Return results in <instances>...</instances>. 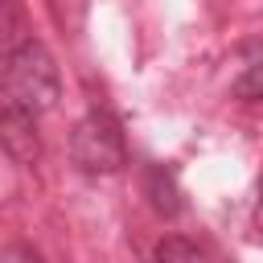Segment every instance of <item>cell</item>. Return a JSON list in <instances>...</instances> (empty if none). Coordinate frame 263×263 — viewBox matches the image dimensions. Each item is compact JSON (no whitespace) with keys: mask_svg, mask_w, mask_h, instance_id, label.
Segmentation results:
<instances>
[{"mask_svg":"<svg viewBox=\"0 0 263 263\" xmlns=\"http://www.w3.org/2000/svg\"><path fill=\"white\" fill-rule=\"evenodd\" d=\"M255 226H259V234H263V189H259V201H255Z\"/></svg>","mask_w":263,"mask_h":263,"instance_id":"8","label":"cell"},{"mask_svg":"<svg viewBox=\"0 0 263 263\" xmlns=\"http://www.w3.org/2000/svg\"><path fill=\"white\" fill-rule=\"evenodd\" d=\"M4 74V86H8V103H21L25 111L41 115V111H53L58 99H62V82H58V66L49 58V49L33 37H25L0 66Z\"/></svg>","mask_w":263,"mask_h":263,"instance_id":"1","label":"cell"},{"mask_svg":"<svg viewBox=\"0 0 263 263\" xmlns=\"http://www.w3.org/2000/svg\"><path fill=\"white\" fill-rule=\"evenodd\" d=\"M70 156L82 173H119L123 160H127V148H123V132L111 115L103 111H90L86 119L74 123V136H70Z\"/></svg>","mask_w":263,"mask_h":263,"instance_id":"2","label":"cell"},{"mask_svg":"<svg viewBox=\"0 0 263 263\" xmlns=\"http://www.w3.org/2000/svg\"><path fill=\"white\" fill-rule=\"evenodd\" d=\"M25 41V25H21V8L12 0H0V66L4 58Z\"/></svg>","mask_w":263,"mask_h":263,"instance_id":"5","label":"cell"},{"mask_svg":"<svg viewBox=\"0 0 263 263\" xmlns=\"http://www.w3.org/2000/svg\"><path fill=\"white\" fill-rule=\"evenodd\" d=\"M148 197H152V205H156L160 214H168V218L181 210V193H177V181H173L168 168H148Z\"/></svg>","mask_w":263,"mask_h":263,"instance_id":"4","label":"cell"},{"mask_svg":"<svg viewBox=\"0 0 263 263\" xmlns=\"http://www.w3.org/2000/svg\"><path fill=\"white\" fill-rule=\"evenodd\" d=\"M234 99H242V103H259L263 99V62H255V66H247L238 78H234Z\"/></svg>","mask_w":263,"mask_h":263,"instance_id":"7","label":"cell"},{"mask_svg":"<svg viewBox=\"0 0 263 263\" xmlns=\"http://www.w3.org/2000/svg\"><path fill=\"white\" fill-rule=\"evenodd\" d=\"M0 148L16 160V164H37L41 160V132L33 111H25L21 103H4L0 107Z\"/></svg>","mask_w":263,"mask_h":263,"instance_id":"3","label":"cell"},{"mask_svg":"<svg viewBox=\"0 0 263 263\" xmlns=\"http://www.w3.org/2000/svg\"><path fill=\"white\" fill-rule=\"evenodd\" d=\"M152 255H156L160 263H197V259H201V247L189 242V238H181V234H168V238L156 242Z\"/></svg>","mask_w":263,"mask_h":263,"instance_id":"6","label":"cell"}]
</instances>
